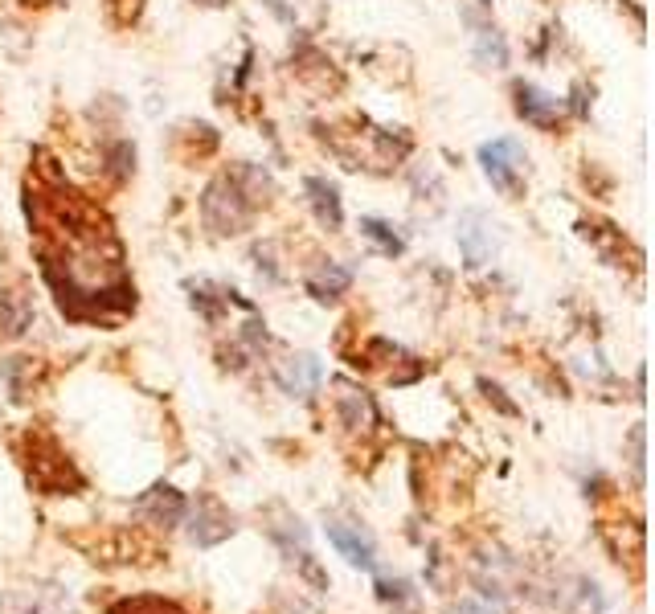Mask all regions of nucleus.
Returning <instances> with one entry per match:
<instances>
[{
    "mask_svg": "<svg viewBox=\"0 0 655 614\" xmlns=\"http://www.w3.org/2000/svg\"><path fill=\"white\" fill-rule=\"evenodd\" d=\"M479 160H484V172L488 181L504 193V197H520L524 185H520V164H524V152L512 144V140H496V144H484L479 148Z\"/></svg>",
    "mask_w": 655,
    "mask_h": 614,
    "instance_id": "f03ea898",
    "label": "nucleus"
},
{
    "mask_svg": "<svg viewBox=\"0 0 655 614\" xmlns=\"http://www.w3.org/2000/svg\"><path fill=\"white\" fill-rule=\"evenodd\" d=\"M484 222H488L484 213H467L463 226H459V246H463L471 267H479V262L488 258V250H492V246H484V234H479V230H484Z\"/></svg>",
    "mask_w": 655,
    "mask_h": 614,
    "instance_id": "0eeeda50",
    "label": "nucleus"
},
{
    "mask_svg": "<svg viewBox=\"0 0 655 614\" xmlns=\"http://www.w3.org/2000/svg\"><path fill=\"white\" fill-rule=\"evenodd\" d=\"M308 193H312V209H316V217L328 226V230H340V193H336V185H328V181H308Z\"/></svg>",
    "mask_w": 655,
    "mask_h": 614,
    "instance_id": "423d86ee",
    "label": "nucleus"
},
{
    "mask_svg": "<svg viewBox=\"0 0 655 614\" xmlns=\"http://www.w3.org/2000/svg\"><path fill=\"white\" fill-rule=\"evenodd\" d=\"M201 5H209V9H222V5H226V0H201Z\"/></svg>",
    "mask_w": 655,
    "mask_h": 614,
    "instance_id": "f8f14e48",
    "label": "nucleus"
},
{
    "mask_svg": "<svg viewBox=\"0 0 655 614\" xmlns=\"http://www.w3.org/2000/svg\"><path fill=\"white\" fill-rule=\"evenodd\" d=\"M479 62H492V66H504L508 62V50H504V37L496 29H479V46H475Z\"/></svg>",
    "mask_w": 655,
    "mask_h": 614,
    "instance_id": "9d476101",
    "label": "nucleus"
},
{
    "mask_svg": "<svg viewBox=\"0 0 655 614\" xmlns=\"http://www.w3.org/2000/svg\"><path fill=\"white\" fill-rule=\"evenodd\" d=\"M201 209H205L209 226H213L217 234H238V230L246 226V217H250L254 201L246 197V189H238L234 177H222V181H213V185H209Z\"/></svg>",
    "mask_w": 655,
    "mask_h": 614,
    "instance_id": "f257e3e1",
    "label": "nucleus"
},
{
    "mask_svg": "<svg viewBox=\"0 0 655 614\" xmlns=\"http://www.w3.org/2000/svg\"><path fill=\"white\" fill-rule=\"evenodd\" d=\"M328 541L353 561V565H361V569H373V549H369V541L361 537V533H353V529H344V524H328Z\"/></svg>",
    "mask_w": 655,
    "mask_h": 614,
    "instance_id": "39448f33",
    "label": "nucleus"
},
{
    "mask_svg": "<svg viewBox=\"0 0 655 614\" xmlns=\"http://www.w3.org/2000/svg\"><path fill=\"white\" fill-rule=\"evenodd\" d=\"M361 234L385 254V258H398L402 250H406V242H402V234H393V226L389 222H381V217H361Z\"/></svg>",
    "mask_w": 655,
    "mask_h": 614,
    "instance_id": "6e6552de",
    "label": "nucleus"
},
{
    "mask_svg": "<svg viewBox=\"0 0 655 614\" xmlns=\"http://www.w3.org/2000/svg\"><path fill=\"white\" fill-rule=\"evenodd\" d=\"M279 385L287 393H312L320 385V365L312 357H295V361H287L279 369Z\"/></svg>",
    "mask_w": 655,
    "mask_h": 614,
    "instance_id": "20e7f679",
    "label": "nucleus"
},
{
    "mask_svg": "<svg viewBox=\"0 0 655 614\" xmlns=\"http://www.w3.org/2000/svg\"><path fill=\"white\" fill-rule=\"evenodd\" d=\"M107 9L115 13V21H136L140 17V9H144V0H107Z\"/></svg>",
    "mask_w": 655,
    "mask_h": 614,
    "instance_id": "9b49d317",
    "label": "nucleus"
},
{
    "mask_svg": "<svg viewBox=\"0 0 655 614\" xmlns=\"http://www.w3.org/2000/svg\"><path fill=\"white\" fill-rule=\"evenodd\" d=\"M516 111H520V119H529L541 131H553L557 119H561V103L553 95H545L533 82H516Z\"/></svg>",
    "mask_w": 655,
    "mask_h": 614,
    "instance_id": "7ed1b4c3",
    "label": "nucleus"
},
{
    "mask_svg": "<svg viewBox=\"0 0 655 614\" xmlns=\"http://www.w3.org/2000/svg\"><path fill=\"white\" fill-rule=\"evenodd\" d=\"M348 283H353V271H344V267H336V262H328L320 275L308 279V291H312L316 299H332V295H340Z\"/></svg>",
    "mask_w": 655,
    "mask_h": 614,
    "instance_id": "1a4fd4ad",
    "label": "nucleus"
}]
</instances>
